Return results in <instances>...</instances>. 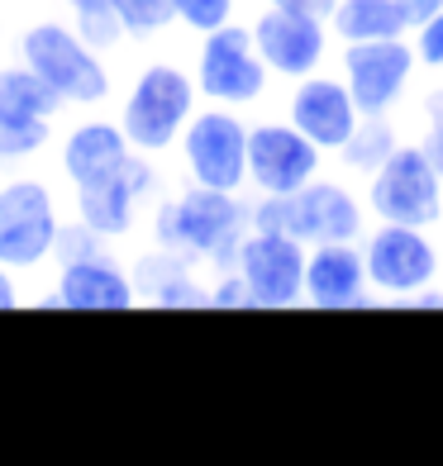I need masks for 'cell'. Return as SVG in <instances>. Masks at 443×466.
I'll return each instance as SVG.
<instances>
[{
  "mask_svg": "<svg viewBox=\"0 0 443 466\" xmlns=\"http://www.w3.org/2000/svg\"><path fill=\"white\" fill-rule=\"evenodd\" d=\"M248 200H239L234 190H210V186H186L172 190L153 205L148 215V233L153 243L177 252V258L196 267H234V252L248 233Z\"/></svg>",
  "mask_w": 443,
  "mask_h": 466,
  "instance_id": "obj_1",
  "label": "cell"
},
{
  "mask_svg": "<svg viewBox=\"0 0 443 466\" xmlns=\"http://www.w3.org/2000/svg\"><path fill=\"white\" fill-rule=\"evenodd\" d=\"M15 57L25 62L29 72L44 76L48 86L67 100V110H96V105H105L115 91V72H110V62H105V53L91 48L77 25H62L53 15L25 25V34L15 38Z\"/></svg>",
  "mask_w": 443,
  "mask_h": 466,
  "instance_id": "obj_2",
  "label": "cell"
},
{
  "mask_svg": "<svg viewBox=\"0 0 443 466\" xmlns=\"http://www.w3.org/2000/svg\"><path fill=\"white\" fill-rule=\"evenodd\" d=\"M201 110V86L196 72H186L181 62H148L134 72L129 91L119 100V129L129 134V143L148 157H162L181 143L186 124Z\"/></svg>",
  "mask_w": 443,
  "mask_h": 466,
  "instance_id": "obj_3",
  "label": "cell"
},
{
  "mask_svg": "<svg viewBox=\"0 0 443 466\" xmlns=\"http://www.w3.org/2000/svg\"><path fill=\"white\" fill-rule=\"evenodd\" d=\"M62 215L48 181L38 177H10L0 181V267L15 277H34L57 258Z\"/></svg>",
  "mask_w": 443,
  "mask_h": 466,
  "instance_id": "obj_4",
  "label": "cell"
},
{
  "mask_svg": "<svg viewBox=\"0 0 443 466\" xmlns=\"http://www.w3.org/2000/svg\"><path fill=\"white\" fill-rule=\"evenodd\" d=\"M196 86L210 105H229V110H252L263 105L272 91V72L252 44V29L248 25H224V29H210L201 34V48H196Z\"/></svg>",
  "mask_w": 443,
  "mask_h": 466,
  "instance_id": "obj_5",
  "label": "cell"
},
{
  "mask_svg": "<svg viewBox=\"0 0 443 466\" xmlns=\"http://www.w3.org/2000/svg\"><path fill=\"white\" fill-rule=\"evenodd\" d=\"M357 243H363V258H367L372 295H382V300L410 305V295L438 286L443 252H438V243L429 238V228L382 224V219H376Z\"/></svg>",
  "mask_w": 443,
  "mask_h": 466,
  "instance_id": "obj_6",
  "label": "cell"
},
{
  "mask_svg": "<svg viewBox=\"0 0 443 466\" xmlns=\"http://www.w3.org/2000/svg\"><path fill=\"white\" fill-rule=\"evenodd\" d=\"M367 215L382 224H443V177L429 162L425 143H400L382 162V172L367 181Z\"/></svg>",
  "mask_w": 443,
  "mask_h": 466,
  "instance_id": "obj_7",
  "label": "cell"
},
{
  "mask_svg": "<svg viewBox=\"0 0 443 466\" xmlns=\"http://www.w3.org/2000/svg\"><path fill=\"white\" fill-rule=\"evenodd\" d=\"M181 172L191 186L239 190L248 186V119L229 105H210L191 115L181 134Z\"/></svg>",
  "mask_w": 443,
  "mask_h": 466,
  "instance_id": "obj_8",
  "label": "cell"
},
{
  "mask_svg": "<svg viewBox=\"0 0 443 466\" xmlns=\"http://www.w3.org/2000/svg\"><path fill=\"white\" fill-rule=\"evenodd\" d=\"M67 110L53 86L25 62L0 67V162H25L38 157L53 143V119Z\"/></svg>",
  "mask_w": 443,
  "mask_h": 466,
  "instance_id": "obj_9",
  "label": "cell"
},
{
  "mask_svg": "<svg viewBox=\"0 0 443 466\" xmlns=\"http://www.w3.org/2000/svg\"><path fill=\"white\" fill-rule=\"evenodd\" d=\"M305 258L310 248L277 228H248L234 252V271L243 277L252 309H291L305 305Z\"/></svg>",
  "mask_w": 443,
  "mask_h": 466,
  "instance_id": "obj_10",
  "label": "cell"
},
{
  "mask_svg": "<svg viewBox=\"0 0 443 466\" xmlns=\"http://www.w3.org/2000/svg\"><path fill=\"white\" fill-rule=\"evenodd\" d=\"M415 72H419V57H415L410 34L339 48V76L348 81L363 115H396V105L410 96Z\"/></svg>",
  "mask_w": 443,
  "mask_h": 466,
  "instance_id": "obj_11",
  "label": "cell"
},
{
  "mask_svg": "<svg viewBox=\"0 0 443 466\" xmlns=\"http://www.w3.org/2000/svg\"><path fill=\"white\" fill-rule=\"evenodd\" d=\"M325 147H314L291 119L248 124V186L258 196H295L325 172Z\"/></svg>",
  "mask_w": 443,
  "mask_h": 466,
  "instance_id": "obj_12",
  "label": "cell"
},
{
  "mask_svg": "<svg viewBox=\"0 0 443 466\" xmlns=\"http://www.w3.org/2000/svg\"><path fill=\"white\" fill-rule=\"evenodd\" d=\"M286 233L314 243H357L367 233V200L348 186V177H314L295 196H286Z\"/></svg>",
  "mask_w": 443,
  "mask_h": 466,
  "instance_id": "obj_13",
  "label": "cell"
},
{
  "mask_svg": "<svg viewBox=\"0 0 443 466\" xmlns=\"http://www.w3.org/2000/svg\"><path fill=\"white\" fill-rule=\"evenodd\" d=\"M252 44H258L263 62L272 76L282 81H305L325 67L329 57V19L320 15H301V10H277L267 5L252 15Z\"/></svg>",
  "mask_w": 443,
  "mask_h": 466,
  "instance_id": "obj_14",
  "label": "cell"
},
{
  "mask_svg": "<svg viewBox=\"0 0 443 466\" xmlns=\"http://www.w3.org/2000/svg\"><path fill=\"white\" fill-rule=\"evenodd\" d=\"M153 196H158V167L148 162V153H134L115 177L72 190V205H77L81 224H91L100 238L119 243V238H129V233L139 228V215H143V205Z\"/></svg>",
  "mask_w": 443,
  "mask_h": 466,
  "instance_id": "obj_15",
  "label": "cell"
},
{
  "mask_svg": "<svg viewBox=\"0 0 443 466\" xmlns=\"http://www.w3.org/2000/svg\"><path fill=\"white\" fill-rule=\"evenodd\" d=\"M286 119L301 129L314 147H325L334 157L339 147L353 138V129L363 124V110H357V100L348 91L344 76H325L314 72L305 81H295L291 96H286Z\"/></svg>",
  "mask_w": 443,
  "mask_h": 466,
  "instance_id": "obj_16",
  "label": "cell"
},
{
  "mask_svg": "<svg viewBox=\"0 0 443 466\" xmlns=\"http://www.w3.org/2000/svg\"><path fill=\"white\" fill-rule=\"evenodd\" d=\"M139 300L143 295L134 281V267H124L110 248L62 262L53 290L44 295V305H57V309H134Z\"/></svg>",
  "mask_w": 443,
  "mask_h": 466,
  "instance_id": "obj_17",
  "label": "cell"
},
{
  "mask_svg": "<svg viewBox=\"0 0 443 466\" xmlns=\"http://www.w3.org/2000/svg\"><path fill=\"white\" fill-rule=\"evenodd\" d=\"M363 243H314L305 258V305L310 309H363L372 305Z\"/></svg>",
  "mask_w": 443,
  "mask_h": 466,
  "instance_id": "obj_18",
  "label": "cell"
},
{
  "mask_svg": "<svg viewBox=\"0 0 443 466\" xmlns=\"http://www.w3.org/2000/svg\"><path fill=\"white\" fill-rule=\"evenodd\" d=\"M134 153L139 147L119 129V119H81L67 129V138H62L57 167H62V177H67V186L81 190V186H96L105 177H115Z\"/></svg>",
  "mask_w": 443,
  "mask_h": 466,
  "instance_id": "obj_19",
  "label": "cell"
},
{
  "mask_svg": "<svg viewBox=\"0 0 443 466\" xmlns=\"http://www.w3.org/2000/svg\"><path fill=\"white\" fill-rule=\"evenodd\" d=\"M406 143L400 138V129H396V119L391 115H363V124L353 129V138L339 147V172L348 177V181H372L376 172H382V162L396 153V147Z\"/></svg>",
  "mask_w": 443,
  "mask_h": 466,
  "instance_id": "obj_20",
  "label": "cell"
},
{
  "mask_svg": "<svg viewBox=\"0 0 443 466\" xmlns=\"http://www.w3.org/2000/svg\"><path fill=\"white\" fill-rule=\"evenodd\" d=\"M329 34L339 44H372V38H400L410 34L396 0H339L329 15Z\"/></svg>",
  "mask_w": 443,
  "mask_h": 466,
  "instance_id": "obj_21",
  "label": "cell"
},
{
  "mask_svg": "<svg viewBox=\"0 0 443 466\" xmlns=\"http://www.w3.org/2000/svg\"><path fill=\"white\" fill-rule=\"evenodd\" d=\"M143 300L158 305V309H210V286H205V277L191 262H181V267L167 271L162 281L148 286Z\"/></svg>",
  "mask_w": 443,
  "mask_h": 466,
  "instance_id": "obj_22",
  "label": "cell"
},
{
  "mask_svg": "<svg viewBox=\"0 0 443 466\" xmlns=\"http://www.w3.org/2000/svg\"><path fill=\"white\" fill-rule=\"evenodd\" d=\"M62 5L72 10V25L81 29V38H87L91 48H100V53H119V44L129 38L110 0H62Z\"/></svg>",
  "mask_w": 443,
  "mask_h": 466,
  "instance_id": "obj_23",
  "label": "cell"
},
{
  "mask_svg": "<svg viewBox=\"0 0 443 466\" xmlns=\"http://www.w3.org/2000/svg\"><path fill=\"white\" fill-rule=\"evenodd\" d=\"M115 15H119V25L129 38H158L177 25V15H172V0H110Z\"/></svg>",
  "mask_w": 443,
  "mask_h": 466,
  "instance_id": "obj_24",
  "label": "cell"
},
{
  "mask_svg": "<svg viewBox=\"0 0 443 466\" xmlns=\"http://www.w3.org/2000/svg\"><path fill=\"white\" fill-rule=\"evenodd\" d=\"M234 10H239V0H172L177 25L191 29V34H210V29L234 25Z\"/></svg>",
  "mask_w": 443,
  "mask_h": 466,
  "instance_id": "obj_25",
  "label": "cell"
},
{
  "mask_svg": "<svg viewBox=\"0 0 443 466\" xmlns=\"http://www.w3.org/2000/svg\"><path fill=\"white\" fill-rule=\"evenodd\" d=\"M419 115H425V134H419V143H425L429 162L438 167V177H443V86L419 96Z\"/></svg>",
  "mask_w": 443,
  "mask_h": 466,
  "instance_id": "obj_26",
  "label": "cell"
},
{
  "mask_svg": "<svg viewBox=\"0 0 443 466\" xmlns=\"http://www.w3.org/2000/svg\"><path fill=\"white\" fill-rule=\"evenodd\" d=\"M410 44H415V57H419V67L425 72H443V10L429 15L425 25H419L410 34Z\"/></svg>",
  "mask_w": 443,
  "mask_h": 466,
  "instance_id": "obj_27",
  "label": "cell"
},
{
  "mask_svg": "<svg viewBox=\"0 0 443 466\" xmlns=\"http://www.w3.org/2000/svg\"><path fill=\"white\" fill-rule=\"evenodd\" d=\"M210 309H252V295H248V286L234 267H224L220 277L210 281Z\"/></svg>",
  "mask_w": 443,
  "mask_h": 466,
  "instance_id": "obj_28",
  "label": "cell"
},
{
  "mask_svg": "<svg viewBox=\"0 0 443 466\" xmlns=\"http://www.w3.org/2000/svg\"><path fill=\"white\" fill-rule=\"evenodd\" d=\"M396 5H400V15H406V25H410V34H415L429 15L443 10V0H396Z\"/></svg>",
  "mask_w": 443,
  "mask_h": 466,
  "instance_id": "obj_29",
  "label": "cell"
},
{
  "mask_svg": "<svg viewBox=\"0 0 443 466\" xmlns=\"http://www.w3.org/2000/svg\"><path fill=\"white\" fill-rule=\"evenodd\" d=\"M263 5H277V10H301V15H320V19H329L339 0H263Z\"/></svg>",
  "mask_w": 443,
  "mask_h": 466,
  "instance_id": "obj_30",
  "label": "cell"
},
{
  "mask_svg": "<svg viewBox=\"0 0 443 466\" xmlns=\"http://www.w3.org/2000/svg\"><path fill=\"white\" fill-rule=\"evenodd\" d=\"M25 305V290H19V277L10 267H0V309H19Z\"/></svg>",
  "mask_w": 443,
  "mask_h": 466,
  "instance_id": "obj_31",
  "label": "cell"
}]
</instances>
